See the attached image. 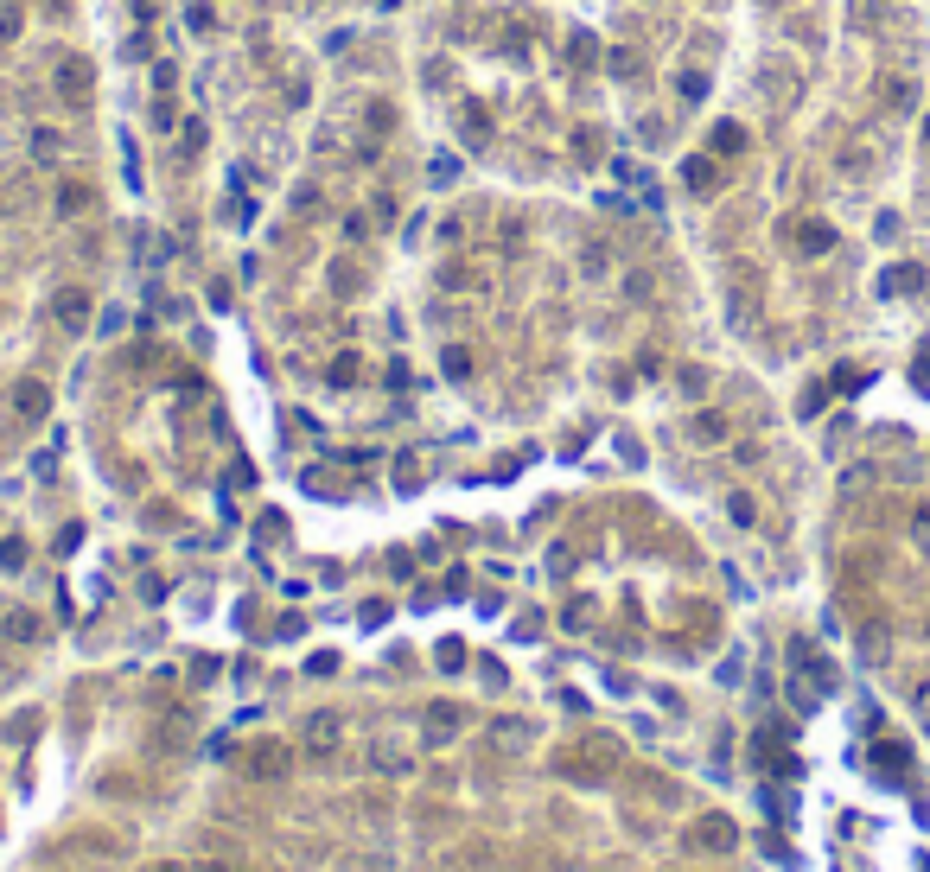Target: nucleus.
<instances>
[{
    "label": "nucleus",
    "mask_w": 930,
    "mask_h": 872,
    "mask_svg": "<svg viewBox=\"0 0 930 872\" xmlns=\"http://www.w3.org/2000/svg\"><path fill=\"white\" fill-rule=\"evenodd\" d=\"M243 771H249V783H281L287 771H294V752H287L281 739H262V745H249Z\"/></svg>",
    "instance_id": "f257e3e1"
},
{
    "label": "nucleus",
    "mask_w": 930,
    "mask_h": 872,
    "mask_svg": "<svg viewBox=\"0 0 930 872\" xmlns=\"http://www.w3.org/2000/svg\"><path fill=\"white\" fill-rule=\"evenodd\" d=\"M688 847H701V853H733V847H739V828L727 822V815H701V822L688 828Z\"/></svg>",
    "instance_id": "f03ea898"
},
{
    "label": "nucleus",
    "mask_w": 930,
    "mask_h": 872,
    "mask_svg": "<svg viewBox=\"0 0 930 872\" xmlns=\"http://www.w3.org/2000/svg\"><path fill=\"white\" fill-rule=\"evenodd\" d=\"M300 739H306V752H338V739H344V720L338 713H306V726H300Z\"/></svg>",
    "instance_id": "7ed1b4c3"
},
{
    "label": "nucleus",
    "mask_w": 930,
    "mask_h": 872,
    "mask_svg": "<svg viewBox=\"0 0 930 872\" xmlns=\"http://www.w3.org/2000/svg\"><path fill=\"white\" fill-rule=\"evenodd\" d=\"M51 319H58L64 331H83V325H90V293H83V287H64L58 300H51Z\"/></svg>",
    "instance_id": "20e7f679"
},
{
    "label": "nucleus",
    "mask_w": 930,
    "mask_h": 872,
    "mask_svg": "<svg viewBox=\"0 0 930 872\" xmlns=\"http://www.w3.org/2000/svg\"><path fill=\"white\" fill-rule=\"evenodd\" d=\"M453 732H459V707L434 701V707H427V739H434V745H446V739H453Z\"/></svg>",
    "instance_id": "39448f33"
},
{
    "label": "nucleus",
    "mask_w": 930,
    "mask_h": 872,
    "mask_svg": "<svg viewBox=\"0 0 930 872\" xmlns=\"http://www.w3.org/2000/svg\"><path fill=\"white\" fill-rule=\"evenodd\" d=\"M83 83H90V64H83V58H64V64H58V90H64V96H83Z\"/></svg>",
    "instance_id": "423d86ee"
},
{
    "label": "nucleus",
    "mask_w": 930,
    "mask_h": 872,
    "mask_svg": "<svg viewBox=\"0 0 930 872\" xmlns=\"http://www.w3.org/2000/svg\"><path fill=\"white\" fill-rule=\"evenodd\" d=\"M370 764H376L383 777H402V771H408V752H395V745H376V752H370Z\"/></svg>",
    "instance_id": "0eeeda50"
},
{
    "label": "nucleus",
    "mask_w": 930,
    "mask_h": 872,
    "mask_svg": "<svg viewBox=\"0 0 930 872\" xmlns=\"http://www.w3.org/2000/svg\"><path fill=\"white\" fill-rule=\"evenodd\" d=\"M695 440H701V446L727 440V414H701V421H695Z\"/></svg>",
    "instance_id": "6e6552de"
},
{
    "label": "nucleus",
    "mask_w": 930,
    "mask_h": 872,
    "mask_svg": "<svg viewBox=\"0 0 930 872\" xmlns=\"http://www.w3.org/2000/svg\"><path fill=\"white\" fill-rule=\"evenodd\" d=\"M20 414H26V421L45 414V389H39V382H20Z\"/></svg>",
    "instance_id": "1a4fd4ad"
},
{
    "label": "nucleus",
    "mask_w": 930,
    "mask_h": 872,
    "mask_svg": "<svg viewBox=\"0 0 930 872\" xmlns=\"http://www.w3.org/2000/svg\"><path fill=\"white\" fill-rule=\"evenodd\" d=\"M7 637H13V643H32V637H39V618H32V612H13V618H7Z\"/></svg>",
    "instance_id": "9d476101"
},
{
    "label": "nucleus",
    "mask_w": 930,
    "mask_h": 872,
    "mask_svg": "<svg viewBox=\"0 0 930 872\" xmlns=\"http://www.w3.org/2000/svg\"><path fill=\"white\" fill-rule=\"evenodd\" d=\"M918 281H924V274H918V268H892V274H886V281H880V287H892V293H911V287H918Z\"/></svg>",
    "instance_id": "9b49d317"
},
{
    "label": "nucleus",
    "mask_w": 930,
    "mask_h": 872,
    "mask_svg": "<svg viewBox=\"0 0 930 872\" xmlns=\"http://www.w3.org/2000/svg\"><path fill=\"white\" fill-rule=\"evenodd\" d=\"M829 249V230H822V223H803V255H822Z\"/></svg>",
    "instance_id": "f8f14e48"
},
{
    "label": "nucleus",
    "mask_w": 930,
    "mask_h": 872,
    "mask_svg": "<svg viewBox=\"0 0 930 872\" xmlns=\"http://www.w3.org/2000/svg\"><path fill=\"white\" fill-rule=\"evenodd\" d=\"M714 147H720V153H739V147H746V134L727 121V128H714Z\"/></svg>",
    "instance_id": "ddd939ff"
},
{
    "label": "nucleus",
    "mask_w": 930,
    "mask_h": 872,
    "mask_svg": "<svg viewBox=\"0 0 930 872\" xmlns=\"http://www.w3.org/2000/svg\"><path fill=\"white\" fill-rule=\"evenodd\" d=\"M332 382H338V389H344V382H357V357H338L332 363Z\"/></svg>",
    "instance_id": "4468645a"
},
{
    "label": "nucleus",
    "mask_w": 930,
    "mask_h": 872,
    "mask_svg": "<svg viewBox=\"0 0 930 872\" xmlns=\"http://www.w3.org/2000/svg\"><path fill=\"white\" fill-rule=\"evenodd\" d=\"M587 618H593V605H587V599H574V605H567V631H580Z\"/></svg>",
    "instance_id": "2eb2a0df"
},
{
    "label": "nucleus",
    "mask_w": 930,
    "mask_h": 872,
    "mask_svg": "<svg viewBox=\"0 0 930 872\" xmlns=\"http://www.w3.org/2000/svg\"><path fill=\"white\" fill-rule=\"evenodd\" d=\"M911 707H918V720L930 726V682H918V694H911Z\"/></svg>",
    "instance_id": "dca6fc26"
},
{
    "label": "nucleus",
    "mask_w": 930,
    "mask_h": 872,
    "mask_svg": "<svg viewBox=\"0 0 930 872\" xmlns=\"http://www.w3.org/2000/svg\"><path fill=\"white\" fill-rule=\"evenodd\" d=\"M911 529H918V542H930V510H918V522H911Z\"/></svg>",
    "instance_id": "f3484780"
},
{
    "label": "nucleus",
    "mask_w": 930,
    "mask_h": 872,
    "mask_svg": "<svg viewBox=\"0 0 930 872\" xmlns=\"http://www.w3.org/2000/svg\"><path fill=\"white\" fill-rule=\"evenodd\" d=\"M192 872H236V866H223V860H198Z\"/></svg>",
    "instance_id": "a211bd4d"
},
{
    "label": "nucleus",
    "mask_w": 930,
    "mask_h": 872,
    "mask_svg": "<svg viewBox=\"0 0 930 872\" xmlns=\"http://www.w3.org/2000/svg\"><path fill=\"white\" fill-rule=\"evenodd\" d=\"M141 872H192V866H172V860H160V866H141Z\"/></svg>",
    "instance_id": "6ab92c4d"
},
{
    "label": "nucleus",
    "mask_w": 930,
    "mask_h": 872,
    "mask_svg": "<svg viewBox=\"0 0 930 872\" xmlns=\"http://www.w3.org/2000/svg\"><path fill=\"white\" fill-rule=\"evenodd\" d=\"M924 631H930V618H924Z\"/></svg>",
    "instance_id": "aec40b11"
}]
</instances>
